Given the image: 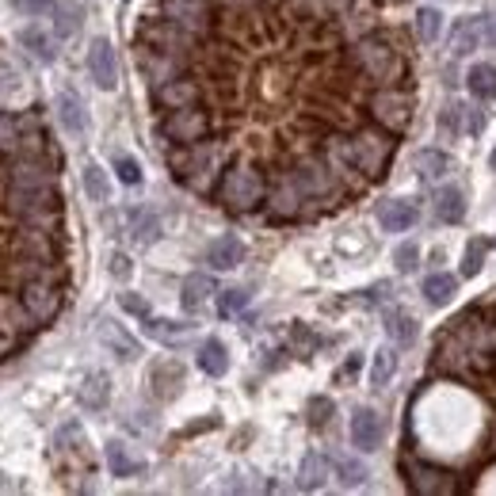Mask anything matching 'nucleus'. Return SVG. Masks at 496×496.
I'll list each match as a JSON object with an SVG mask.
<instances>
[{"instance_id":"1","label":"nucleus","mask_w":496,"mask_h":496,"mask_svg":"<svg viewBox=\"0 0 496 496\" xmlns=\"http://www.w3.org/2000/svg\"><path fill=\"white\" fill-rule=\"evenodd\" d=\"M8 210L12 218L23 225H42V230L62 233V195L58 183H42V188H27V183H8Z\"/></svg>"},{"instance_id":"2","label":"nucleus","mask_w":496,"mask_h":496,"mask_svg":"<svg viewBox=\"0 0 496 496\" xmlns=\"http://www.w3.org/2000/svg\"><path fill=\"white\" fill-rule=\"evenodd\" d=\"M390 153H393V141H390V130H359L351 141H340V157H344L356 172L363 176H382L390 164Z\"/></svg>"},{"instance_id":"3","label":"nucleus","mask_w":496,"mask_h":496,"mask_svg":"<svg viewBox=\"0 0 496 496\" xmlns=\"http://www.w3.org/2000/svg\"><path fill=\"white\" fill-rule=\"evenodd\" d=\"M222 203L237 210V214H245V210H256L264 203V176L260 168H252L248 161L233 164L230 172L222 180Z\"/></svg>"},{"instance_id":"4","label":"nucleus","mask_w":496,"mask_h":496,"mask_svg":"<svg viewBox=\"0 0 496 496\" xmlns=\"http://www.w3.org/2000/svg\"><path fill=\"white\" fill-rule=\"evenodd\" d=\"M356 62L363 73H371L374 80H393L397 73H401V62H397V50L390 46L382 35H366L359 38V46H356Z\"/></svg>"},{"instance_id":"5","label":"nucleus","mask_w":496,"mask_h":496,"mask_svg":"<svg viewBox=\"0 0 496 496\" xmlns=\"http://www.w3.org/2000/svg\"><path fill=\"white\" fill-rule=\"evenodd\" d=\"M20 298H23V306L31 309V317L38 324H50L54 317H58V309H62V287L54 279H46V275H31V279H27Z\"/></svg>"},{"instance_id":"6","label":"nucleus","mask_w":496,"mask_h":496,"mask_svg":"<svg viewBox=\"0 0 496 496\" xmlns=\"http://www.w3.org/2000/svg\"><path fill=\"white\" fill-rule=\"evenodd\" d=\"M164 138L176 141V146H195V141H203L210 134V115L206 111H198L195 104L191 107H176L172 115L164 119Z\"/></svg>"},{"instance_id":"7","label":"nucleus","mask_w":496,"mask_h":496,"mask_svg":"<svg viewBox=\"0 0 496 496\" xmlns=\"http://www.w3.org/2000/svg\"><path fill=\"white\" fill-rule=\"evenodd\" d=\"M371 115H374V122L382 126V130L401 134L408 126V119H413V99H408L405 92H397V88H382L371 99Z\"/></svg>"},{"instance_id":"8","label":"nucleus","mask_w":496,"mask_h":496,"mask_svg":"<svg viewBox=\"0 0 496 496\" xmlns=\"http://www.w3.org/2000/svg\"><path fill=\"white\" fill-rule=\"evenodd\" d=\"M168 23H176L188 35H206L210 31V4L206 0H164Z\"/></svg>"},{"instance_id":"9","label":"nucleus","mask_w":496,"mask_h":496,"mask_svg":"<svg viewBox=\"0 0 496 496\" xmlns=\"http://www.w3.org/2000/svg\"><path fill=\"white\" fill-rule=\"evenodd\" d=\"M88 73L96 80V88H104V92L119 88V58H115V46H111L107 38H92V46H88Z\"/></svg>"},{"instance_id":"10","label":"nucleus","mask_w":496,"mask_h":496,"mask_svg":"<svg viewBox=\"0 0 496 496\" xmlns=\"http://www.w3.org/2000/svg\"><path fill=\"white\" fill-rule=\"evenodd\" d=\"M348 435H351V447L356 450H378L382 447V439H386V424H382V416L374 413V408H356L351 413V428H348Z\"/></svg>"},{"instance_id":"11","label":"nucleus","mask_w":496,"mask_h":496,"mask_svg":"<svg viewBox=\"0 0 496 496\" xmlns=\"http://www.w3.org/2000/svg\"><path fill=\"white\" fill-rule=\"evenodd\" d=\"M405 477H408V489H416L424 496L450 492V474L439 470V466H432V462H413V458H408L405 462Z\"/></svg>"},{"instance_id":"12","label":"nucleus","mask_w":496,"mask_h":496,"mask_svg":"<svg viewBox=\"0 0 496 496\" xmlns=\"http://www.w3.org/2000/svg\"><path fill=\"white\" fill-rule=\"evenodd\" d=\"M290 180L302 188L306 198H324V195L336 191V180H332V172H329V164H324V161H302L294 168Z\"/></svg>"},{"instance_id":"13","label":"nucleus","mask_w":496,"mask_h":496,"mask_svg":"<svg viewBox=\"0 0 496 496\" xmlns=\"http://www.w3.org/2000/svg\"><path fill=\"white\" fill-rule=\"evenodd\" d=\"M96 336H99V344H104L111 356L115 359H122V363H130V359H138L141 356V348H138V340L122 329L119 321H111V317H104L99 321V329H96Z\"/></svg>"},{"instance_id":"14","label":"nucleus","mask_w":496,"mask_h":496,"mask_svg":"<svg viewBox=\"0 0 496 496\" xmlns=\"http://www.w3.org/2000/svg\"><path fill=\"white\" fill-rule=\"evenodd\" d=\"M416 206L408 203V198H386V203H378V225L386 233H405L416 225Z\"/></svg>"},{"instance_id":"15","label":"nucleus","mask_w":496,"mask_h":496,"mask_svg":"<svg viewBox=\"0 0 496 496\" xmlns=\"http://www.w3.org/2000/svg\"><path fill=\"white\" fill-rule=\"evenodd\" d=\"M481 38H489L485 35V20L470 16V20H458L455 27H450L447 46H450V54H455V58H466V54H474L481 46Z\"/></svg>"},{"instance_id":"16","label":"nucleus","mask_w":496,"mask_h":496,"mask_svg":"<svg viewBox=\"0 0 496 496\" xmlns=\"http://www.w3.org/2000/svg\"><path fill=\"white\" fill-rule=\"evenodd\" d=\"M35 324L38 321L31 317V309L23 306L20 294H0V329L12 336H23V332H31Z\"/></svg>"},{"instance_id":"17","label":"nucleus","mask_w":496,"mask_h":496,"mask_svg":"<svg viewBox=\"0 0 496 496\" xmlns=\"http://www.w3.org/2000/svg\"><path fill=\"white\" fill-rule=\"evenodd\" d=\"M149 386H153V393H157L161 401H172V397L180 393V386H183V363L157 359L149 366Z\"/></svg>"},{"instance_id":"18","label":"nucleus","mask_w":496,"mask_h":496,"mask_svg":"<svg viewBox=\"0 0 496 496\" xmlns=\"http://www.w3.org/2000/svg\"><path fill=\"white\" fill-rule=\"evenodd\" d=\"M240 260H245V245H240V237H233V233H225L206 245V264L214 267V272H233V267H240Z\"/></svg>"},{"instance_id":"19","label":"nucleus","mask_w":496,"mask_h":496,"mask_svg":"<svg viewBox=\"0 0 496 496\" xmlns=\"http://www.w3.org/2000/svg\"><path fill=\"white\" fill-rule=\"evenodd\" d=\"M58 119L65 126V134H73V138H84L88 134V107H84V99L77 92H62L58 96Z\"/></svg>"},{"instance_id":"20","label":"nucleus","mask_w":496,"mask_h":496,"mask_svg":"<svg viewBox=\"0 0 496 496\" xmlns=\"http://www.w3.org/2000/svg\"><path fill=\"white\" fill-rule=\"evenodd\" d=\"M20 38V46L31 54L35 62L42 65H50V62H58V38H54L46 27H23V31L16 35Z\"/></svg>"},{"instance_id":"21","label":"nucleus","mask_w":496,"mask_h":496,"mask_svg":"<svg viewBox=\"0 0 496 496\" xmlns=\"http://www.w3.org/2000/svg\"><path fill=\"white\" fill-rule=\"evenodd\" d=\"M198 99V84L188 80V77H172V80H164L157 84V104L164 111H176V107H191Z\"/></svg>"},{"instance_id":"22","label":"nucleus","mask_w":496,"mask_h":496,"mask_svg":"<svg viewBox=\"0 0 496 496\" xmlns=\"http://www.w3.org/2000/svg\"><path fill=\"white\" fill-rule=\"evenodd\" d=\"M141 69H146V77L153 80V88H157V84H164V80L180 77L183 62H180V58H172V54H168V50H157V46H149L146 54H141Z\"/></svg>"},{"instance_id":"23","label":"nucleus","mask_w":496,"mask_h":496,"mask_svg":"<svg viewBox=\"0 0 496 496\" xmlns=\"http://www.w3.org/2000/svg\"><path fill=\"white\" fill-rule=\"evenodd\" d=\"M77 401H80V408H92V413L107 408V401H111V378L99 374V371L84 374V382L77 386Z\"/></svg>"},{"instance_id":"24","label":"nucleus","mask_w":496,"mask_h":496,"mask_svg":"<svg viewBox=\"0 0 496 496\" xmlns=\"http://www.w3.org/2000/svg\"><path fill=\"white\" fill-rule=\"evenodd\" d=\"M104 458H107L111 477H134V474L146 470V462L134 458V455H130V447H126L122 439H111V443L104 447Z\"/></svg>"},{"instance_id":"25","label":"nucleus","mask_w":496,"mask_h":496,"mask_svg":"<svg viewBox=\"0 0 496 496\" xmlns=\"http://www.w3.org/2000/svg\"><path fill=\"white\" fill-rule=\"evenodd\" d=\"M413 168L420 172V180L439 183V180L450 172V168H455V161H450V153H443V149H420L416 161H413Z\"/></svg>"},{"instance_id":"26","label":"nucleus","mask_w":496,"mask_h":496,"mask_svg":"<svg viewBox=\"0 0 496 496\" xmlns=\"http://www.w3.org/2000/svg\"><path fill=\"white\" fill-rule=\"evenodd\" d=\"M435 218L447 222V225H458L466 218V195H462V188L447 183V188L435 195Z\"/></svg>"},{"instance_id":"27","label":"nucleus","mask_w":496,"mask_h":496,"mask_svg":"<svg viewBox=\"0 0 496 496\" xmlns=\"http://www.w3.org/2000/svg\"><path fill=\"white\" fill-rule=\"evenodd\" d=\"M382 324H386V336L393 340V344H413L416 332H420L416 317L405 314V309H386V314H382Z\"/></svg>"},{"instance_id":"28","label":"nucleus","mask_w":496,"mask_h":496,"mask_svg":"<svg viewBox=\"0 0 496 496\" xmlns=\"http://www.w3.org/2000/svg\"><path fill=\"white\" fill-rule=\"evenodd\" d=\"M146 332L153 340H161V344L168 348H180L183 340H191V324H183V321H161V317H146Z\"/></svg>"},{"instance_id":"29","label":"nucleus","mask_w":496,"mask_h":496,"mask_svg":"<svg viewBox=\"0 0 496 496\" xmlns=\"http://www.w3.org/2000/svg\"><path fill=\"white\" fill-rule=\"evenodd\" d=\"M198 371L210 378H222L230 371V351H225L222 340H203V348H198Z\"/></svg>"},{"instance_id":"30","label":"nucleus","mask_w":496,"mask_h":496,"mask_svg":"<svg viewBox=\"0 0 496 496\" xmlns=\"http://www.w3.org/2000/svg\"><path fill=\"white\" fill-rule=\"evenodd\" d=\"M455 294H458V279L455 275H447V272H435L424 279V298L435 306V309H443L455 302Z\"/></svg>"},{"instance_id":"31","label":"nucleus","mask_w":496,"mask_h":496,"mask_svg":"<svg viewBox=\"0 0 496 496\" xmlns=\"http://www.w3.org/2000/svg\"><path fill=\"white\" fill-rule=\"evenodd\" d=\"M210 294H218L214 290V279H210V275H188V279H183L180 302H183V309H188V314H198Z\"/></svg>"},{"instance_id":"32","label":"nucleus","mask_w":496,"mask_h":496,"mask_svg":"<svg viewBox=\"0 0 496 496\" xmlns=\"http://www.w3.org/2000/svg\"><path fill=\"white\" fill-rule=\"evenodd\" d=\"M466 88H470L474 99H496V65H489V62L470 65V73H466Z\"/></svg>"},{"instance_id":"33","label":"nucleus","mask_w":496,"mask_h":496,"mask_svg":"<svg viewBox=\"0 0 496 496\" xmlns=\"http://www.w3.org/2000/svg\"><path fill=\"white\" fill-rule=\"evenodd\" d=\"M324 477H329V458L321 455V450H309V455L302 458V470H298V485H302L306 492H314L324 485Z\"/></svg>"},{"instance_id":"34","label":"nucleus","mask_w":496,"mask_h":496,"mask_svg":"<svg viewBox=\"0 0 496 496\" xmlns=\"http://www.w3.org/2000/svg\"><path fill=\"white\" fill-rule=\"evenodd\" d=\"M161 237V218L153 210H130V240L134 245H153Z\"/></svg>"},{"instance_id":"35","label":"nucleus","mask_w":496,"mask_h":496,"mask_svg":"<svg viewBox=\"0 0 496 496\" xmlns=\"http://www.w3.org/2000/svg\"><path fill=\"white\" fill-rule=\"evenodd\" d=\"M302 188H298V183L294 180H287V183H282V188L272 195V214L275 218H294L298 214V210H302Z\"/></svg>"},{"instance_id":"36","label":"nucleus","mask_w":496,"mask_h":496,"mask_svg":"<svg viewBox=\"0 0 496 496\" xmlns=\"http://www.w3.org/2000/svg\"><path fill=\"white\" fill-rule=\"evenodd\" d=\"M80 180H84V191H88L92 203H107V198H111V180H107V172H104V168H99L96 161L84 164Z\"/></svg>"},{"instance_id":"37","label":"nucleus","mask_w":496,"mask_h":496,"mask_svg":"<svg viewBox=\"0 0 496 496\" xmlns=\"http://www.w3.org/2000/svg\"><path fill=\"white\" fill-rule=\"evenodd\" d=\"M20 99H27V80L16 69L0 65V107H12V104H20Z\"/></svg>"},{"instance_id":"38","label":"nucleus","mask_w":496,"mask_h":496,"mask_svg":"<svg viewBox=\"0 0 496 496\" xmlns=\"http://www.w3.org/2000/svg\"><path fill=\"white\" fill-rule=\"evenodd\" d=\"M393 374H397V351H393V348H382L378 356H374V366H371V386H374V390L390 386Z\"/></svg>"},{"instance_id":"39","label":"nucleus","mask_w":496,"mask_h":496,"mask_svg":"<svg viewBox=\"0 0 496 496\" xmlns=\"http://www.w3.org/2000/svg\"><path fill=\"white\" fill-rule=\"evenodd\" d=\"M413 27H416V38H420V42H435L439 31H443V16H439L435 8H420Z\"/></svg>"},{"instance_id":"40","label":"nucleus","mask_w":496,"mask_h":496,"mask_svg":"<svg viewBox=\"0 0 496 496\" xmlns=\"http://www.w3.org/2000/svg\"><path fill=\"white\" fill-rule=\"evenodd\" d=\"M485 252H489V240H470L466 245V256H462V275L474 279L481 267H485Z\"/></svg>"},{"instance_id":"41","label":"nucleus","mask_w":496,"mask_h":496,"mask_svg":"<svg viewBox=\"0 0 496 496\" xmlns=\"http://www.w3.org/2000/svg\"><path fill=\"white\" fill-rule=\"evenodd\" d=\"M336 474H340V485L344 489H356L366 481V466L356 458H336Z\"/></svg>"},{"instance_id":"42","label":"nucleus","mask_w":496,"mask_h":496,"mask_svg":"<svg viewBox=\"0 0 496 496\" xmlns=\"http://www.w3.org/2000/svg\"><path fill=\"white\" fill-rule=\"evenodd\" d=\"M20 134H23V126L0 111V153H20Z\"/></svg>"},{"instance_id":"43","label":"nucleus","mask_w":496,"mask_h":496,"mask_svg":"<svg viewBox=\"0 0 496 496\" xmlns=\"http://www.w3.org/2000/svg\"><path fill=\"white\" fill-rule=\"evenodd\" d=\"M245 306H248V290H240V287H230V290L218 294V314H222V317H233V314H240Z\"/></svg>"},{"instance_id":"44","label":"nucleus","mask_w":496,"mask_h":496,"mask_svg":"<svg viewBox=\"0 0 496 496\" xmlns=\"http://www.w3.org/2000/svg\"><path fill=\"white\" fill-rule=\"evenodd\" d=\"M466 115V111L458 104H447L443 111H439V134H443L447 141H455L458 138V119Z\"/></svg>"},{"instance_id":"45","label":"nucleus","mask_w":496,"mask_h":496,"mask_svg":"<svg viewBox=\"0 0 496 496\" xmlns=\"http://www.w3.org/2000/svg\"><path fill=\"white\" fill-rule=\"evenodd\" d=\"M393 264H397V272H401V275L416 272V264H420V248L413 245V240H405V245L393 252Z\"/></svg>"},{"instance_id":"46","label":"nucleus","mask_w":496,"mask_h":496,"mask_svg":"<svg viewBox=\"0 0 496 496\" xmlns=\"http://www.w3.org/2000/svg\"><path fill=\"white\" fill-rule=\"evenodd\" d=\"M115 176L126 183V188H138V183H141V164L134 157H115Z\"/></svg>"},{"instance_id":"47","label":"nucleus","mask_w":496,"mask_h":496,"mask_svg":"<svg viewBox=\"0 0 496 496\" xmlns=\"http://www.w3.org/2000/svg\"><path fill=\"white\" fill-rule=\"evenodd\" d=\"M329 420H332V401L329 397H314L309 401V424L314 428H329Z\"/></svg>"},{"instance_id":"48","label":"nucleus","mask_w":496,"mask_h":496,"mask_svg":"<svg viewBox=\"0 0 496 496\" xmlns=\"http://www.w3.org/2000/svg\"><path fill=\"white\" fill-rule=\"evenodd\" d=\"M119 306L126 309V314L141 317V321L149 317V302H146V298H141V294H119Z\"/></svg>"},{"instance_id":"49","label":"nucleus","mask_w":496,"mask_h":496,"mask_svg":"<svg viewBox=\"0 0 496 496\" xmlns=\"http://www.w3.org/2000/svg\"><path fill=\"white\" fill-rule=\"evenodd\" d=\"M12 8L27 12V16H46V12H54L58 4H54V0H12Z\"/></svg>"},{"instance_id":"50","label":"nucleus","mask_w":496,"mask_h":496,"mask_svg":"<svg viewBox=\"0 0 496 496\" xmlns=\"http://www.w3.org/2000/svg\"><path fill=\"white\" fill-rule=\"evenodd\" d=\"M111 275L130 279V256H126V252H115V256H111Z\"/></svg>"},{"instance_id":"51","label":"nucleus","mask_w":496,"mask_h":496,"mask_svg":"<svg viewBox=\"0 0 496 496\" xmlns=\"http://www.w3.org/2000/svg\"><path fill=\"white\" fill-rule=\"evenodd\" d=\"M466 130H470V134H481V130H485V111H481V107H470V111H466Z\"/></svg>"},{"instance_id":"52","label":"nucleus","mask_w":496,"mask_h":496,"mask_svg":"<svg viewBox=\"0 0 496 496\" xmlns=\"http://www.w3.org/2000/svg\"><path fill=\"white\" fill-rule=\"evenodd\" d=\"M77 12H69V8H62V20H58V35H73L77 31Z\"/></svg>"},{"instance_id":"53","label":"nucleus","mask_w":496,"mask_h":496,"mask_svg":"<svg viewBox=\"0 0 496 496\" xmlns=\"http://www.w3.org/2000/svg\"><path fill=\"white\" fill-rule=\"evenodd\" d=\"M356 371H359V356H351V359H348V363L336 371V382H348V378L356 374Z\"/></svg>"},{"instance_id":"54","label":"nucleus","mask_w":496,"mask_h":496,"mask_svg":"<svg viewBox=\"0 0 496 496\" xmlns=\"http://www.w3.org/2000/svg\"><path fill=\"white\" fill-rule=\"evenodd\" d=\"M12 348H16V336L0 329V359H8V356H12Z\"/></svg>"},{"instance_id":"55","label":"nucleus","mask_w":496,"mask_h":496,"mask_svg":"<svg viewBox=\"0 0 496 496\" xmlns=\"http://www.w3.org/2000/svg\"><path fill=\"white\" fill-rule=\"evenodd\" d=\"M485 35H489V42L496 46V20H485Z\"/></svg>"},{"instance_id":"56","label":"nucleus","mask_w":496,"mask_h":496,"mask_svg":"<svg viewBox=\"0 0 496 496\" xmlns=\"http://www.w3.org/2000/svg\"><path fill=\"white\" fill-rule=\"evenodd\" d=\"M489 164H492V172H496V149H492V157H489Z\"/></svg>"}]
</instances>
